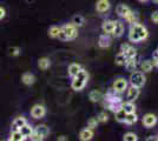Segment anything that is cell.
<instances>
[{"mask_svg":"<svg viewBox=\"0 0 158 141\" xmlns=\"http://www.w3.org/2000/svg\"><path fill=\"white\" fill-rule=\"evenodd\" d=\"M148 29L146 27L143 26L142 24L139 22H133L130 24V28H129V40L131 42H139V41H143L148 38Z\"/></svg>","mask_w":158,"mask_h":141,"instance_id":"1","label":"cell"},{"mask_svg":"<svg viewBox=\"0 0 158 141\" xmlns=\"http://www.w3.org/2000/svg\"><path fill=\"white\" fill-rule=\"evenodd\" d=\"M77 35H78V29L71 22V24H65L64 26L60 27V32L58 38L63 41H70L76 39Z\"/></svg>","mask_w":158,"mask_h":141,"instance_id":"2","label":"cell"},{"mask_svg":"<svg viewBox=\"0 0 158 141\" xmlns=\"http://www.w3.org/2000/svg\"><path fill=\"white\" fill-rule=\"evenodd\" d=\"M72 79L73 80H72V84H71V87H72V89L78 92V91L84 89V87L86 86V84L89 81V73L86 72L85 69L81 68L78 73L73 76Z\"/></svg>","mask_w":158,"mask_h":141,"instance_id":"3","label":"cell"},{"mask_svg":"<svg viewBox=\"0 0 158 141\" xmlns=\"http://www.w3.org/2000/svg\"><path fill=\"white\" fill-rule=\"evenodd\" d=\"M50 134V128L46 125H38L37 127L33 128V133L30 136V139L33 141H41Z\"/></svg>","mask_w":158,"mask_h":141,"instance_id":"4","label":"cell"},{"mask_svg":"<svg viewBox=\"0 0 158 141\" xmlns=\"http://www.w3.org/2000/svg\"><path fill=\"white\" fill-rule=\"evenodd\" d=\"M145 76L143 72H136V71H133L130 75V84H131V86H135V87H138V88H142L144 86L145 84Z\"/></svg>","mask_w":158,"mask_h":141,"instance_id":"5","label":"cell"},{"mask_svg":"<svg viewBox=\"0 0 158 141\" xmlns=\"http://www.w3.org/2000/svg\"><path fill=\"white\" fill-rule=\"evenodd\" d=\"M31 115H32V118H34V119H41V118H44L46 115V108H45V106H43V105L37 104V105H34L31 108Z\"/></svg>","mask_w":158,"mask_h":141,"instance_id":"6","label":"cell"},{"mask_svg":"<svg viewBox=\"0 0 158 141\" xmlns=\"http://www.w3.org/2000/svg\"><path fill=\"white\" fill-rule=\"evenodd\" d=\"M126 88H127V81L124 78H119V79H117V80L113 82L112 89L117 94H119V93H123Z\"/></svg>","mask_w":158,"mask_h":141,"instance_id":"7","label":"cell"},{"mask_svg":"<svg viewBox=\"0 0 158 141\" xmlns=\"http://www.w3.org/2000/svg\"><path fill=\"white\" fill-rule=\"evenodd\" d=\"M142 122H143V125L146 128H151L157 123V116L155 114H152V113H148V114H145L143 116Z\"/></svg>","mask_w":158,"mask_h":141,"instance_id":"8","label":"cell"},{"mask_svg":"<svg viewBox=\"0 0 158 141\" xmlns=\"http://www.w3.org/2000/svg\"><path fill=\"white\" fill-rule=\"evenodd\" d=\"M127 89V94H126V96H127V100L129 101H135L136 99H138L139 94H140V88L138 87H135V86H131L130 88H126Z\"/></svg>","mask_w":158,"mask_h":141,"instance_id":"9","label":"cell"},{"mask_svg":"<svg viewBox=\"0 0 158 141\" xmlns=\"http://www.w3.org/2000/svg\"><path fill=\"white\" fill-rule=\"evenodd\" d=\"M124 33V24L122 21H114V27H113V31H112V35L116 37V38H119L122 37Z\"/></svg>","mask_w":158,"mask_h":141,"instance_id":"10","label":"cell"},{"mask_svg":"<svg viewBox=\"0 0 158 141\" xmlns=\"http://www.w3.org/2000/svg\"><path fill=\"white\" fill-rule=\"evenodd\" d=\"M92 138H93V131L89 127L81 129L80 133H79V139L81 141H89L91 140Z\"/></svg>","mask_w":158,"mask_h":141,"instance_id":"11","label":"cell"},{"mask_svg":"<svg viewBox=\"0 0 158 141\" xmlns=\"http://www.w3.org/2000/svg\"><path fill=\"white\" fill-rule=\"evenodd\" d=\"M110 7H111V4H110L109 0H98V2H97V5H96L97 11L100 12V13H104L106 11H109Z\"/></svg>","mask_w":158,"mask_h":141,"instance_id":"12","label":"cell"},{"mask_svg":"<svg viewBox=\"0 0 158 141\" xmlns=\"http://www.w3.org/2000/svg\"><path fill=\"white\" fill-rule=\"evenodd\" d=\"M116 12H117V14H118L120 18H124L125 19L126 15L131 12V8L129 6H126V5H124V4H119L118 6L116 7Z\"/></svg>","mask_w":158,"mask_h":141,"instance_id":"13","label":"cell"},{"mask_svg":"<svg viewBox=\"0 0 158 141\" xmlns=\"http://www.w3.org/2000/svg\"><path fill=\"white\" fill-rule=\"evenodd\" d=\"M98 45L99 47L102 48H106L111 45V38H110V34H102L99 37V40H98Z\"/></svg>","mask_w":158,"mask_h":141,"instance_id":"14","label":"cell"},{"mask_svg":"<svg viewBox=\"0 0 158 141\" xmlns=\"http://www.w3.org/2000/svg\"><path fill=\"white\" fill-rule=\"evenodd\" d=\"M124 65H125V68L129 72L136 71V67H137V55H136V57H132V58H129V59L125 61Z\"/></svg>","mask_w":158,"mask_h":141,"instance_id":"15","label":"cell"},{"mask_svg":"<svg viewBox=\"0 0 158 141\" xmlns=\"http://www.w3.org/2000/svg\"><path fill=\"white\" fill-rule=\"evenodd\" d=\"M34 81H35V76L33 75L32 73H26L23 74V76H21V82L24 84V85H27V86H31L34 84Z\"/></svg>","mask_w":158,"mask_h":141,"instance_id":"16","label":"cell"},{"mask_svg":"<svg viewBox=\"0 0 158 141\" xmlns=\"http://www.w3.org/2000/svg\"><path fill=\"white\" fill-rule=\"evenodd\" d=\"M25 123H27V120L26 118H24V116H18V118H15L12 122V128H13V131H19L20 127H23Z\"/></svg>","mask_w":158,"mask_h":141,"instance_id":"17","label":"cell"},{"mask_svg":"<svg viewBox=\"0 0 158 141\" xmlns=\"http://www.w3.org/2000/svg\"><path fill=\"white\" fill-rule=\"evenodd\" d=\"M19 132L23 134V136H25V139H30V136L33 133V127L28 123H25L23 127L19 128Z\"/></svg>","mask_w":158,"mask_h":141,"instance_id":"18","label":"cell"},{"mask_svg":"<svg viewBox=\"0 0 158 141\" xmlns=\"http://www.w3.org/2000/svg\"><path fill=\"white\" fill-rule=\"evenodd\" d=\"M113 27H114V20H105L102 25L103 32L105 34H112Z\"/></svg>","mask_w":158,"mask_h":141,"instance_id":"19","label":"cell"},{"mask_svg":"<svg viewBox=\"0 0 158 141\" xmlns=\"http://www.w3.org/2000/svg\"><path fill=\"white\" fill-rule=\"evenodd\" d=\"M122 108L125 111V113H135L136 112V106L133 104V101H126V102H123L122 105Z\"/></svg>","mask_w":158,"mask_h":141,"instance_id":"20","label":"cell"},{"mask_svg":"<svg viewBox=\"0 0 158 141\" xmlns=\"http://www.w3.org/2000/svg\"><path fill=\"white\" fill-rule=\"evenodd\" d=\"M80 69H81V66H80L79 64L73 62V64H71V65L69 66V68H67V73H69V75H70V76H72V78H73V76L78 73Z\"/></svg>","mask_w":158,"mask_h":141,"instance_id":"21","label":"cell"},{"mask_svg":"<svg viewBox=\"0 0 158 141\" xmlns=\"http://www.w3.org/2000/svg\"><path fill=\"white\" fill-rule=\"evenodd\" d=\"M51 66V61L48 58H40L39 60H38V67L40 69H43V71H45L47 68Z\"/></svg>","mask_w":158,"mask_h":141,"instance_id":"22","label":"cell"},{"mask_svg":"<svg viewBox=\"0 0 158 141\" xmlns=\"http://www.w3.org/2000/svg\"><path fill=\"white\" fill-rule=\"evenodd\" d=\"M102 98H103V94L100 93L99 91H92L89 94V99L92 102H98V101L102 100Z\"/></svg>","mask_w":158,"mask_h":141,"instance_id":"23","label":"cell"},{"mask_svg":"<svg viewBox=\"0 0 158 141\" xmlns=\"http://www.w3.org/2000/svg\"><path fill=\"white\" fill-rule=\"evenodd\" d=\"M8 140L11 141H24L26 140L25 136H23V134L20 133L19 131H12V133L10 135V139Z\"/></svg>","mask_w":158,"mask_h":141,"instance_id":"24","label":"cell"},{"mask_svg":"<svg viewBox=\"0 0 158 141\" xmlns=\"http://www.w3.org/2000/svg\"><path fill=\"white\" fill-rule=\"evenodd\" d=\"M137 120H138V116H137L136 113H127L124 122H125L126 125H133V123L137 122Z\"/></svg>","mask_w":158,"mask_h":141,"instance_id":"25","label":"cell"},{"mask_svg":"<svg viewBox=\"0 0 158 141\" xmlns=\"http://www.w3.org/2000/svg\"><path fill=\"white\" fill-rule=\"evenodd\" d=\"M126 113L123 108H119L117 112H114V119L118 121V122H124L125 121Z\"/></svg>","mask_w":158,"mask_h":141,"instance_id":"26","label":"cell"},{"mask_svg":"<svg viewBox=\"0 0 158 141\" xmlns=\"http://www.w3.org/2000/svg\"><path fill=\"white\" fill-rule=\"evenodd\" d=\"M153 67V64H152V60H144L142 62V65H140V69L143 71V72H150Z\"/></svg>","mask_w":158,"mask_h":141,"instance_id":"27","label":"cell"},{"mask_svg":"<svg viewBox=\"0 0 158 141\" xmlns=\"http://www.w3.org/2000/svg\"><path fill=\"white\" fill-rule=\"evenodd\" d=\"M59 32H60L59 26H51L48 28V37H51V38H58Z\"/></svg>","mask_w":158,"mask_h":141,"instance_id":"28","label":"cell"},{"mask_svg":"<svg viewBox=\"0 0 158 141\" xmlns=\"http://www.w3.org/2000/svg\"><path fill=\"white\" fill-rule=\"evenodd\" d=\"M84 21H85L84 20V18H83L81 15H78V14H77V15H74V17H73L72 24L76 27H80V26H83V25H84Z\"/></svg>","mask_w":158,"mask_h":141,"instance_id":"29","label":"cell"},{"mask_svg":"<svg viewBox=\"0 0 158 141\" xmlns=\"http://www.w3.org/2000/svg\"><path fill=\"white\" fill-rule=\"evenodd\" d=\"M126 60H127V59H126V57L124 55V53H123V52H119V53L116 55V59H114L116 64H117V65H119V66L124 65Z\"/></svg>","mask_w":158,"mask_h":141,"instance_id":"30","label":"cell"},{"mask_svg":"<svg viewBox=\"0 0 158 141\" xmlns=\"http://www.w3.org/2000/svg\"><path fill=\"white\" fill-rule=\"evenodd\" d=\"M123 140L124 141H137L138 140V136L135 134V133H132V132H127L124 134L123 136Z\"/></svg>","mask_w":158,"mask_h":141,"instance_id":"31","label":"cell"},{"mask_svg":"<svg viewBox=\"0 0 158 141\" xmlns=\"http://www.w3.org/2000/svg\"><path fill=\"white\" fill-rule=\"evenodd\" d=\"M124 55L126 57V59H129V58H132V57H136L137 55V51L133 48V47H130L126 52H123Z\"/></svg>","mask_w":158,"mask_h":141,"instance_id":"32","label":"cell"},{"mask_svg":"<svg viewBox=\"0 0 158 141\" xmlns=\"http://www.w3.org/2000/svg\"><path fill=\"white\" fill-rule=\"evenodd\" d=\"M125 20L127 21L129 24H133V22H136V21H137V15L131 11V12L125 17Z\"/></svg>","mask_w":158,"mask_h":141,"instance_id":"33","label":"cell"},{"mask_svg":"<svg viewBox=\"0 0 158 141\" xmlns=\"http://www.w3.org/2000/svg\"><path fill=\"white\" fill-rule=\"evenodd\" d=\"M97 125H98L97 118H91V119H89V121H87V127L91 128V129L97 127Z\"/></svg>","mask_w":158,"mask_h":141,"instance_id":"34","label":"cell"},{"mask_svg":"<svg viewBox=\"0 0 158 141\" xmlns=\"http://www.w3.org/2000/svg\"><path fill=\"white\" fill-rule=\"evenodd\" d=\"M8 52H10V55H12V57H18L20 54V48L19 47H10Z\"/></svg>","mask_w":158,"mask_h":141,"instance_id":"35","label":"cell"},{"mask_svg":"<svg viewBox=\"0 0 158 141\" xmlns=\"http://www.w3.org/2000/svg\"><path fill=\"white\" fill-rule=\"evenodd\" d=\"M97 120H98V122H106V121L109 120V116H107V114H106L105 112H102L97 116Z\"/></svg>","mask_w":158,"mask_h":141,"instance_id":"36","label":"cell"},{"mask_svg":"<svg viewBox=\"0 0 158 141\" xmlns=\"http://www.w3.org/2000/svg\"><path fill=\"white\" fill-rule=\"evenodd\" d=\"M151 20L155 22V24H158V11H156V12H153L151 15Z\"/></svg>","mask_w":158,"mask_h":141,"instance_id":"37","label":"cell"},{"mask_svg":"<svg viewBox=\"0 0 158 141\" xmlns=\"http://www.w3.org/2000/svg\"><path fill=\"white\" fill-rule=\"evenodd\" d=\"M130 45L129 44H126V42H124V44H122V46H120V52H126L129 48H130Z\"/></svg>","mask_w":158,"mask_h":141,"instance_id":"38","label":"cell"},{"mask_svg":"<svg viewBox=\"0 0 158 141\" xmlns=\"http://www.w3.org/2000/svg\"><path fill=\"white\" fill-rule=\"evenodd\" d=\"M5 15H6V10L2 6H0V20H2L5 18Z\"/></svg>","mask_w":158,"mask_h":141,"instance_id":"39","label":"cell"},{"mask_svg":"<svg viewBox=\"0 0 158 141\" xmlns=\"http://www.w3.org/2000/svg\"><path fill=\"white\" fill-rule=\"evenodd\" d=\"M65 141L66 140V138L65 136H59V138H58V141Z\"/></svg>","mask_w":158,"mask_h":141,"instance_id":"40","label":"cell"},{"mask_svg":"<svg viewBox=\"0 0 158 141\" xmlns=\"http://www.w3.org/2000/svg\"><path fill=\"white\" fill-rule=\"evenodd\" d=\"M146 140H148V141H151V140H156V138H153V136H151V138H148V139H146Z\"/></svg>","mask_w":158,"mask_h":141,"instance_id":"41","label":"cell"},{"mask_svg":"<svg viewBox=\"0 0 158 141\" xmlns=\"http://www.w3.org/2000/svg\"><path fill=\"white\" fill-rule=\"evenodd\" d=\"M138 1H140V2H145V1H148V0H138Z\"/></svg>","mask_w":158,"mask_h":141,"instance_id":"42","label":"cell"},{"mask_svg":"<svg viewBox=\"0 0 158 141\" xmlns=\"http://www.w3.org/2000/svg\"><path fill=\"white\" fill-rule=\"evenodd\" d=\"M152 1H153L155 4H158V0H152Z\"/></svg>","mask_w":158,"mask_h":141,"instance_id":"43","label":"cell"},{"mask_svg":"<svg viewBox=\"0 0 158 141\" xmlns=\"http://www.w3.org/2000/svg\"><path fill=\"white\" fill-rule=\"evenodd\" d=\"M156 140H158V134H157V136H156Z\"/></svg>","mask_w":158,"mask_h":141,"instance_id":"44","label":"cell"}]
</instances>
